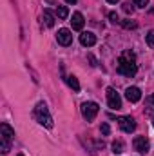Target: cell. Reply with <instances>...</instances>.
<instances>
[{"label":"cell","instance_id":"1","mask_svg":"<svg viewBox=\"0 0 154 156\" xmlns=\"http://www.w3.org/2000/svg\"><path fill=\"white\" fill-rule=\"evenodd\" d=\"M116 69H118L120 75L132 78L134 75H136V71H138V66H136V62H134V55L129 53V51L123 53V55L118 58V66H116Z\"/></svg>","mask_w":154,"mask_h":156},{"label":"cell","instance_id":"2","mask_svg":"<svg viewBox=\"0 0 154 156\" xmlns=\"http://www.w3.org/2000/svg\"><path fill=\"white\" fill-rule=\"evenodd\" d=\"M0 151L4 153V154H7L9 153V149H11V142H13V138H15V131L11 129V125H7V123H2L0 125Z\"/></svg>","mask_w":154,"mask_h":156},{"label":"cell","instance_id":"3","mask_svg":"<svg viewBox=\"0 0 154 156\" xmlns=\"http://www.w3.org/2000/svg\"><path fill=\"white\" fill-rule=\"evenodd\" d=\"M35 118H37V122L38 123H42V125H45L47 129H51L54 123H53V118H51V115H49V111H47V105L44 104V102H40L38 105L35 107Z\"/></svg>","mask_w":154,"mask_h":156},{"label":"cell","instance_id":"4","mask_svg":"<svg viewBox=\"0 0 154 156\" xmlns=\"http://www.w3.org/2000/svg\"><path fill=\"white\" fill-rule=\"evenodd\" d=\"M98 111H100V105L96 102H83L82 104V116L87 122H93L98 115Z\"/></svg>","mask_w":154,"mask_h":156},{"label":"cell","instance_id":"5","mask_svg":"<svg viewBox=\"0 0 154 156\" xmlns=\"http://www.w3.org/2000/svg\"><path fill=\"white\" fill-rule=\"evenodd\" d=\"M107 104H109V107L113 111L121 109V98H120V94L116 93L113 87H107Z\"/></svg>","mask_w":154,"mask_h":156},{"label":"cell","instance_id":"6","mask_svg":"<svg viewBox=\"0 0 154 156\" xmlns=\"http://www.w3.org/2000/svg\"><path fill=\"white\" fill-rule=\"evenodd\" d=\"M149 140L145 138V136H136L134 138V142H132V147H134V151H138L140 154H147L149 153Z\"/></svg>","mask_w":154,"mask_h":156},{"label":"cell","instance_id":"7","mask_svg":"<svg viewBox=\"0 0 154 156\" xmlns=\"http://www.w3.org/2000/svg\"><path fill=\"white\" fill-rule=\"evenodd\" d=\"M118 123H120V127H121L123 133H132L136 129V122H134V118H131V116L118 118Z\"/></svg>","mask_w":154,"mask_h":156},{"label":"cell","instance_id":"8","mask_svg":"<svg viewBox=\"0 0 154 156\" xmlns=\"http://www.w3.org/2000/svg\"><path fill=\"white\" fill-rule=\"evenodd\" d=\"M80 44L85 45V47H93V45L96 44V35L91 33V31H83V33L80 35Z\"/></svg>","mask_w":154,"mask_h":156},{"label":"cell","instance_id":"9","mask_svg":"<svg viewBox=\"0 0 154 156\" xmlns=\"http://www.w3.org/2000/svg\"><path fill=\"white\" fill-rule=\"evenodd\" d=\"M125 98H127L129 102L136 104V102L142 100V91H140L138 87H127V91H125Z\"/></svg>","mask_w":154,"mask_h":156},{"label":"cell","instance_id":"10","mask_svg":"<svg viewBox=\"0 0 154 156\" xmlns=\"http://www.w3.org/2000/svg\"><path fill=\"white\" fill-rule=\"evenodd\" d=\"M56 40H58L60 45H69V44L73 42V35H71L69 29H60L58 35H56Z\"/></svg>","mask_w":154,"mask_h":156},{"label":"cell","instance_id":"11","mask_svg":"<svg viewBox=\"0 0 154 156\" xmlns=\"http://www.w3.org/2000/svg\"><path fill=\"white\" fill-rule=\"evenodd\" d=\"M83 22H85V20H83V15L76 11V13L73 15V20H71V24H73V29L82 31V29H83Z\"/></svg>","mask_w":154,"mask_h":156},{"label":"cell","instance_id":"12","mask_svg":"<svg viewBox=\"0 0 154 156\" xmlns=\"http://www.w3.org/2000/svg\"><path fill=\"white\" fill-rule=\"evenodd\" d=\"M44 20H45V26L47 27H53L54 26V15L49 9H44Z\"/></svg>","mask_w":154,"mask_h":156},{"label":"cell","instance_id":"13","mask_svg":"<svg viewBox=\"0 0 154 156\" xmlns=\"http://www.w3.org/2000/svg\"><path fill=\"white\" fill-rule=\"evenodd\" d=\"M65 82H67V85H69L73 91H76V93L80 91V82H78V78H76V76H73V75H71V76L65 78Z\"/></svg>","mask_w":154,"mask_h":156},{"label":"cell","instance_id":"14","mask_svg":"<svg viewBox=\"0 0 154 156\" xmlns=\"http://www.w3.org/2000/svg\"><path fill=\"white\" fill-rule=\"evenodd\" d=\"M56 16H58L60 20H65V18L69 16V9H67L65 5H56Z\"/></svg>","mask_w":154,"mask_h":156},{"label":"cell","instance_id":"15","mask_svg":"<svg viewBox=\"0 0 154 156\" xmlns=\"http://www.w3.org/2000/svg\"><path fill=\"white\" fill-rule=\"evenodd\" d=\"M111 147H113V153H114V154H121V153H123V149H125V145H123V142H121V140H114Z\"/></svg>","mask_w":154,"mask_h":156},{"label":"cell","instance_id":"16","mask_svg":"<svg viewBox=\"0 0 154 156\" xmlns=\"http://www.w3.org/2000/svg\"><path fill=\"white\" fill-rule=\"evenodd\" d=\"M145 40H147V44L154 49V29H151V31L147 33V38H145Z\"/></svg>","mask_w":154,"mask_h":156},{"label":"cell","instance_id":"17","mask_svg":"<svg viewBox=\"0 0 154 156\" xmlns=\"http://www.w3.org/2000/svg\"><path fill=\"white\" fill-rule=\"evenodd\" d=\"M121 26H123L125 29H134L138 24H136V22H131V20H123V22H121Z\"/></svg>","mask_w":154,"mask_h":156},{"label":"cell","instance_id":"18","mask_svg":"<svg viewBox=\"0 0 154 156\" xmlns=\"http://www.w3.org/2000/svg\"><path fill=\"white\" fill-rule=\"evenodd\" d=\"M100 131H102V134H103V136H109V133H111L109 123H102V125H100Z\"/></svg>","mask_w":154,"mask_h":156},{"label":"cell","instance_id":"19","mask_svg":"<svg viewBox=\"0 0 154 156\" xmlns=\"http://www.w3.org/2000/svg\"><path fill=\"white\" fill-rule=\"evenodd\" d=\"M145 104H147V107H149L151 111H154V94H151V96H147Z\"/></svg>","mask_w":154,"mask_h":156},{"label":"cell","instance_id":"20","mask_svg":"<svg viewBox=\"0 0 154 156\" xmlns=\"http://www.w3.org/2000/svg\"><path fill=\"white\" fill-rule=\"evenodd\" d=\"M109 18H111V22H113V24H120V22H121V20H120V16L116 15L114 11H111V13H109Z\"/></svg>","mask_w":154,"mask_h":156},{"label":"cell","instance_id":"21","mask_svg":"<svg viewBox=\"0 0 154 156\" xmlns=\"http://www.w3.org/2000/svg\"><path fill=\"white\" fill-rule=\"evenodd\" d=\"M132 2H134L138 7H147V5H149V0H132Z\"/></svg>","mask_w":154,"mask_h":156},{"label":"cell","instance_id":"22","mask_svg":"<svg viewBox=\"0 0 154 156\" xmlns=\"http://www.w3.org/2000/svg\"><path fill=\"white\" fill-rule=\"evenodd\" d=\"M123 11H125V13H132V5H131L129 2H125V4H123Z\"/></svg>","mask_w":154,"mask_h":156},{"label":"cell","instance_id":"23","mask_svg":"<svg viewBox=\"0 0 154 156\" xmlns=\"http://www.w3.org/2000/svg\"><path fill=\"white\" fill-rule=\"evenodd\" d=\"M89 62H91V66H98V64H96V58H94L93 55H89Z\"/></svg>","mask_w":154,"mask_h":156},{"label":"cell","instance_id":"24","mask_svg":"<svg viewBox=\"0 0 154 156\" xmlns=\"http://www.w3.org/2000/svg\"><path fill=\"white\" fill-rule=\"evenodd\" d=\"M67 4H76V0H65Z\"/></svg>","mask_w":154,"mask_h":156},{"label":"cell","instance_id":"25","mask_svg":"<svg viewBox=\"0 0 154 156\" xmlns=\"http://www.w3.org/2000/svg\"><path fill=\"white\" fill-rule=\"evenodd\" d=\"M107 2H109V4H116V2H118V0H107Z\"/></svg>","mask_w":154,"mask_h":156},{"label":"cell","instance_id":"26","mask_svg":"<svg viewBox=\"0 0 154 156\" xmlns=\"http://www.w3.org/2000/svg\"><path fill=\"white\" fill-rule=\"evenodd\" d=\"M45 2H49V4H54V0H45Z\"/></svg>","mask_w":154,"mask_h":156},{"label":"cell","instance_id":"27","mask_svg":"<svg viewBox=\"0 0 154 156\" xmlns=\"http://www.w3.org/2000/svg\"><path fill=\"white\" fill-rule=\"evenodd\" d=\"M18 156H24V154H18Z\"/></svg>","mask_w":154,"mask_h":156}]
</instances>
